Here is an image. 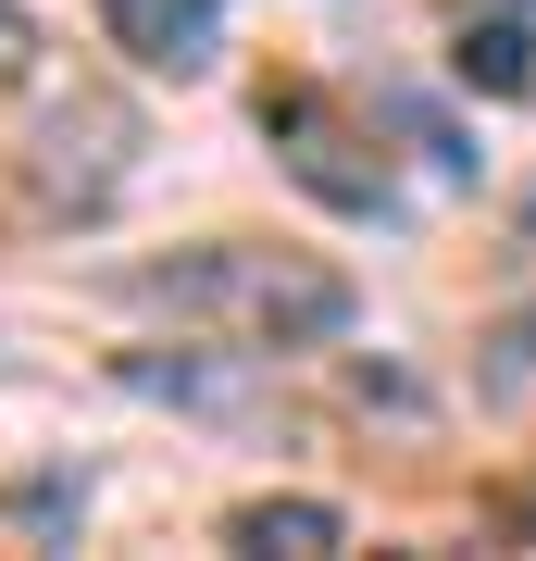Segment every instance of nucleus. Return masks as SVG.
<instances>
[{"mask_svg":"<svg viewBox=\"0 0 536 561\" xmlns=\"http://www.w3.org/2000/svg\"><path fill=\"white\" fill-rule=\"evenodd\" d=\"M138 312H175V324H213V337H250V350H312L350 324V275L312 250H275V238H199L175 262H138L125 275Z\"/></svg>","mask_w":536,"mask_h":561,"instance_id":"1","label":"nucleus"},{"mask_svg":"<svg viewBox=\"0 0 536 561\" xmlns=\"http://www.w3.org/2000/svg\"><path fill=\"white\" fill-rule=\"evenodd\" d=\"M125 175H138V113H125L113 88H76V101L38 113V138H25V201H38L50 225L113 213Z\"/></svg>","mask_w":536,"mask_h":561,"instance_id":"2","label":"nucleus"},{"mask_svg":"<svg viewBox=\"0 0 536 561\" xmlns=\"http://www.w3.org/2000/svg\"><path fill=\"white\" fill-rule=\"evenodd\" d=\"M250 337L238 350H175V362H162V350H125V387H138V400H175V412H250Z\"/></svg>","mask_w":536,"mask_h":561,"instance_id":"3","label":"nucleus"},{"mask_svg":"<svg viewBox=\"0 0 536 561\" xmlns=\"http://www.w3.org/2000/svg\"><path fill=\"white\" fill-rule=\"evenodd\" d=\"M100 25H113L150 76H199V62H213V0H100Z\"/></svg>","mask_w":536,"mask_h":561,"instance_id":"4","label":"nucleus"},{"mask_svg":"<svg viewBox=\"0 0 536 561\" xmlns=\"http://www.w3.org/2000/svg\"><path fill=\"white\" fill-rule=\"evenodd\" d=\"M449 76H461V88H487V101H524V88H536V38H524V25H461Z\"/></svg>","mask_w":536,"mask_h":561,"instance_id":"5","label":"nucleus"},{"mask_svg":"<svg viewBox=\"0 0 536 561\" xmlns=\"http://www.w3.org/2000/svg\"><path fill=\"white\" fill-rule=\"evenodd\" d=\"M225 537H238V549H338L350 524H338V500H250Z\"/></svg>","mask_w":536,"mask_h":561,"instance_id":"6","label":"nucleus"},{"mask_svg":"<svg viewBox=\"0 0 536 561\" xmlns=\"http://www.w3.org/2000/svg\"><path fill=\"white\" fill-rule=\"evenodd\" d=\"M475 387H487L499 412H524V400H536V300L487 324V350H475Z\"/></svg>","mask_w":536,"mask_h":561,"instance_id":"7","label":"nucleus"},{"mask_svg":"<svg viewBox=\"0 0 536 561\" xmlns=\"http://www.w3.org/2000/svg\"><path fill=\"white\" fill-rule=\"evenodd\" d=\"M25 76H38V13H25V0H0V101H13Z\"/></svg>","mask_w":536,"mask_h":561,"instance_id":"8","label":"nucleus"}]
</instances>
